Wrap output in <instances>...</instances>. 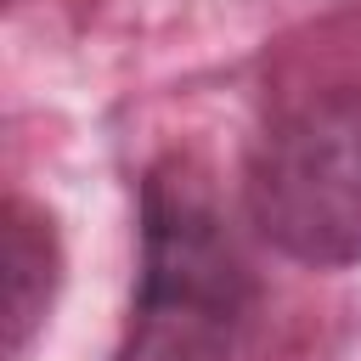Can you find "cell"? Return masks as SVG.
<instances>
[{
  "label": "cell",
  "instance_id": "cell-2",
  "mask_svg": "<svg viewBox=\"0 0 361 361\" xmlns=\"http://www.w3.org/2000/svg\"><path fill=\"white\" fill-rule=\"evenodd\" d=\"M248 214L299 265H361V90L310 96L259 135Z\"/></svg>",
  "mask_w": 361,
  "mask_h": 361
},
{
  "label": "cell",
  "instance_id": "cell-1",
  "mask_svg": "<svg viewBox=\"0 0 361 361\" xmlns=\"http://www.w3.org/2000/svg\"><path fill=\"white\" fill-rule=\"evenodd\" d=\"M248 305L254 282L214 203L175 164H158L141 197V276L118 361H226Z\"/></svg>",
  "mask_w": 361,
  "mask_h": 361
},
{
  "label": "cell",
  "instance_id": "cell-3",
  "mask_svg": "<svg viewBox=\"0 0 361 361\" xmlns=\"http://www.w3.org/2000/svg\"><path fill=\"white\" fill-rule=\"evenodd\" d=\"M56 288V237L51 220L28 203L6 209V355L17 361L34 338V327L45 322Z\"/></svg>",
  "mask_w": 361,
  "mask_h": 361
}]
</instances>
